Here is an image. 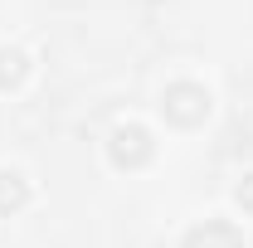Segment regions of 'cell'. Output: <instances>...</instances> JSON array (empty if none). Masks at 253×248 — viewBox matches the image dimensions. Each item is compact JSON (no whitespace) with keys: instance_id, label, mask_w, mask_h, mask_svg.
Returning <instances> with one entry per match:
<instances>
[{"instance_id":"obj_1","label":"cell","mask_w":253,"mask_h":248,"mask_svg":"<svg viewBox=\"0 0 253 248\" xmlns=\"http://www.w3.org/2000/svg\"><path fill=\"white\" fill-rule=\"evenodd\" d=\"M161 112H166V122H175V126H200L210 117V93L200 83L180 78V83H170L161 93Z\"/></svg>"},{"instance_id":"obj_2","label":"cell","mask_w":253,"mask_h":248,"mask_svg":"<svg viewBox=\"0 0 253 248\" xmlns=\"http://www.w3.org/2000/svg\"><path fill=\"white\" fill-rule=\"evenodd\" d=\"M107 156H112V165H122V170H136V165H146L151 156H156V141H151V131L146 126H117L112 136H107Z\"/></svg>"},{"instance_id":"obj_3","label":"cell","mask_w":253,"mask_h":248,"mask_svg":"<svg viewBox=\"0 0 253 248\" xmlns=\"http://www.w3.org/2000/svg\"><path fill=\"white\" fill-rule=\"evenodd\" d=\"M180 248H244L239 239V229L234 224H224V219H205V224H195L185 234V244Z\"/></svg>"},{"instance_id":"obj_4","label":"cell","mask_w":253,"mask_h":248,"mask_svg":"<svg viewBox=\"0 0 253 248\" xmlns=\"http://www.w3.org/2000/svg\"><path fill=\"white\" fill-rule=\"evenodd\" d=\"M25 200H30V180L20 170H0V214L25 209Z\"/></svg>"},{"instance_id":"obj_5","label":"cell","mask_w":253,"mask_h":248,"mask_svg":"<svg viewBox=\"0 0 253 248\" xmlns=\"http://www.w3.org/2000/svg\"><path fill=\"white\" fill-rule=\"evenodd\" d=\"M25 73H30V59H25V49H0V88H15Z\"/></svg>"},{"instance_id":"obj_6","label":"cell","mask_w":253,"mask_h":248,"mask_svg":"<svg viewBox=\"0 0 253 248\" xmlns=\"http://www.w3.org/2000/svg\"><path fill=\"white\" fill-rule=\"evenodd\" d=\"M234 200H239L244 209H253V175H244V180H239V190H234Z\"/></svg>"}]
</instances>
